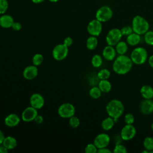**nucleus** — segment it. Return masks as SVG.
<instances>
[{
    "label": "nucleus",
    "mask_w": 153,
    "mask_h": 153,
    "mask_svg": "<svg viewBox=\"0 0 153 153\" xmlns=\"http://www.w3.org/2000/svg\"><path fill=\"white\" fill-rule=\"evenodd\" d=\"M143 39L145 42L150 46L153 45V30H148L143 35Z\"/></svg>",
    "instance_id": "nucleus-29"
},
{
    "label": "nucleus",
    "mask_w": 153,
    "mask_h": 153,
    "mask_svg": "<svg viewBox=\"0 0 153 153\" xmlns=\"http://www.w3.org/2000/svg\"><path fill=\"white\" fill-rule=\"evenodd\" d=\"M122 139L121 137V136L120 134L118 135V134H117L115 135L114 137V141L115 142V144H118V143H121L122 142Z\"/></svg>",
    "instance_id": "nucleus-42"
},
{
    "label": "nucleus",
    "mask_w": 153,
    "mask_h": 153,
    "mask_svg": "<svg viewBox=\"0 0 153 153\" xmlns=\"http://www.w3.org/2000/svg\"><path fill=\"white\" fill-rule=\"evenodd\" d=\"M8 2L7 0H0V14H5L8 8Z\"/></svg>",
    "instance_id": "nucleus-35"
},
{
    "label": "nucleus",
    "mask_w": 153,
    "mask_h": 153,
    "mask_svg": "<svg viewBox=\"0 0 153 153\" xmlns=\"http://www.w3.org/2000/svg\"><path fill=\"white\" fill-rule=\"evenodd\" d=\"M148 61L149 65L152 68H153V54L151 55V56L148 57Z\"/></svg>",
    "instance_id": "nucleus-44"
},
{
    "label": "nucleus",
    "mask_w": 153,
    "mask_h": 153,
    "mask_svg": "<svg viewBox=\"0 0 153 153\" xmlns=\"http://www.w3.org/2000/svg\"><path fill=\"white\" fill-rule=\"evenodd\" d=\"M102 29V23L96 19L90 21L87 26V30L88 33L90 35L95 36H98L100 35Z\"/></svg>",
    "instance_id": "nucleus-9"
},
{
    "label": "nucleus",
    "mask_w": 153,
    "mask_h": 153,
    "mask_svg": "<svg viewBox=\"0 0 153 153\" xmlns=\"http://www.w3.org/2000/svg\"><path fill=\"white\" fill-rule=\"evenodd\" d=\"M123 35L121 29L117 27L112 28L110 29L105 37V40L107 45L115 46L119 41H121Z\"/></svg>",
    "instance_id": "nucleus-6"
},
{
    "label": "nucleus",
    "mask_w": 153,
    "mask_h": 153,
    "mask_svg": "<svg viewBox=\"0 0 153 153\" xmlns=\"http://www.w3.org/2000/svg\"><path fill=\"white\" fill-rule=\"evenodd\" d=\"M140 112L145 115H149L153 112V100L152 99L143 100L139 105Z\"/></svg>",
    "instance_id": "nucleus-14"
},
{
    "label": "nucleus",
    "mask_w": 153,
    "mask_h": 153,
    "mask_svg": "<svg viewBox=\"0 0 153 153\" xmlns=\"http://www.w3.org/2000/svg\"><path fill=\"white\" fill-rule=\"evenodd\" d=\"M38 74L37 66L32 65L26 66L23 71V77L27 80H32L35 78Z\"/></svg>",
    "instance_id": "nucleus-15"
},
{
    "label": "nucleus",
    "mask_w": 153,
    "mask_h": 153,
    "mask_svg": "<svg viewBox=\"0 0 153 153\" xmlns=\"http://www.w3.org/2000/svg\"><path fill=\"white\" fill-rule=\"evenodd\" d=\"M151 130L153 131V122L151 123Z\"/></svg>",
    "instance_id": "nucleus-49"
},
{
    "label": "nucleus",
    "mask_w": 153,
    "mask_h": 153,
    "mask_svg": "<svg viewBox=\"0 0 153 153\" xmlns=\"http://www.w3.org/2000/svg\"><path fill=\"white\" fill-rule=\"evenodd\" d=\"M142 153H145V152H146V153H149V152L148 150L145 149L143 151H142Z\"/></svg>",
    "instance_id": "nucleus-47"
},
{
    "label": "nucleus",
    "mask_w": 153,
    "mask_h": 153,
    "mask_svg": "<svg viewBox=\"0 0 153 153\" xmlns=\"http://www.w3.org/2000/svg\"><path fill=\"white\" fill-rule=\"evenodd\" d=\"M72 43H73V39H72V38L71 37H70V36H67V37H66V38L64 39L63 42V44L64 45H65L66 46H67L68 47H70V46L72 44Z\"/></svg>",
    "instance_id": "nucleus-39"
},
{
    "label": "nucleus",
    "mask_w": 153,
    "mask_h": 153,
    "mask_svg": "<svg viewBox=\"0 0 153 153\" xmlns=\"http://www.w3.org/2000/svg\"><path fill=\"white\" fill-rule=\"evenodd\" d=\"M105 109L108 116L112 117L117 122L124 113V106L121 100L114 99L108 102Z\"/></svg>",
    "instance_id": "nucleus-2"
},
{
    "label": "nucleus",
    "mask_w": 153,
    "mask_h": 153,
    "mask_svg": "<svg viewBox=\"0 0 153 153\" xmlns=\"http://www.w3.org/2000/svg\"><path fill=\"white\" fill-rule=\"evenodd\" d=\"M111 152H112V151L110 149L108 148L107 147L99 148L97 149V153H111Z\"/></svg>",
    "instance_id": "nucleus-40"
},
{
    "label": "nucleus",
    "mask_w": 153,
    "mask_h": 153,
    "mask_svg": "<svg viewBox=\"0 0 153 153\" xmlns=\"http://www.w3.org/2000/svg\"><path fill=\"white\" fill-rule=\"evenodd\" d=\"M14 22L13 17L10 14L5 13L0 16V26L3 28L7 29L11 27Z\"/></svg>",
    "instance_id": "nucleus-18"
},
{
    "label": "nucleus",
    "mask_w": 153,
    "mask_h": 153,
    "mask_svg": "<svg viewBox=\"0 0 153 153\" xmlns=\"http://www.w3.org/2000/svg\"><path fill=\"white\" fill-rule=\"evenodd\" d=\"M113 16V11L108 5H103L98 8L96 12L95 17L102 23L109 21Z\"/></svg>",
    "instance_id": "nucleus-5"
},
{
    "label": "nucleus",
    "mask_w": 153,
    "mask_h": 153,
    "mask_svg": "<svg viewBox=\"0 0 153 153\" xmlns=\"http://www.w3.org/2000/svg\"><path fill=\"white\" fill-rule=\"evenodd\" d=\"M50 2H58L59 0H48Z\"/></svg>",
    "instance_id": "nucleus-48"
},
{
    "label": "nucleus",
    "mask_w": 153,
    "mask_h": 153,
    "mask_svg": "<svg viewBox=\"0 0 153 153\" xmlns=\"http://www.w3.org/2000/svg\"><path fill=\"white\" fill-rule=\"evenodd\" d=\"M102 91L98 86H92L88 91L89 96L94 99H99L102 96Z\"/></svg>",
    "instance_id": "nucleus-26"
},
{
    "label": "nucleus",
    "mask_w": 153,
    "mask_h": 153,
    "mask_svg": "<svg viewBox=\"0 0 153 153\" xmlns=\"http://www.w3.org/2000/svg\"><path fill=\"white\" fill-rule=\"evenodd\" d=\"M35 122L38 124H41L44 121V118L42 115L38 114L34 120Z\"/></svg>",
    "instance_id": "nucleus-41"
},
{
    "label": "nucleus",
    "mask_w": 153,
    "mask_h": 153,
    "mask_svg": "<svg viewBox=\"0 0 153 153\" xmlns=\"http://www.w3.org/2000/svg\"><path fill=\"white\" fill-rule=\"evenodd\" d=\"M141 41V35L135 32H132L126 37V42L128 45L136 46Z\"/></svg>",
    "instance_id": "nucleus-20"
},
{
    "label": "nucleus",
    "mask_w": 153,
    "mask_h": 153,
    "mask_svg": "<svg viewBox=\"0 0 153 153\" xmlns=\"http://www.w3.org/2000/svg\"><path fill=\"white\" fill-rule=\"evenodd\" d=\"M140 93L142 97L145 99L153 98V87L149 85H143L140 89Z\"/></svg>",
    "instance_id": "nucleus-19"
},
{
    "label": "nucleus",
    "mask_w": 153,
    "mask_h": 153,
    "mask_svg": "<svg viewBox=\"0 0 153 153\" xmlns=\"http://www.w3.org/2000/svg\"><path fill=\"white\" fill-rule=\"evenodd\" d=\"M8 152V149H7L2 144L0 145V153H7Z\"/></svg>",
    "instance_id": "nucleus-43"
},
{
    "label": "nucleus",
    "mask_w": 153,
    "mask_h": 153,
    "mask_svg": "<svg viewBox=\"0 0 153 153\" xmlns=\"http://www.w3.org/2000/svg\"><path fill=\"white\" fill-rule=\"evenodd\" d=\"M120 29H121V32L123 36H127L128 35H130V33H131L132 32H133V28H132L131 26H129V25L124 26Z\"/></svg>",
    "instance_id": "nucleus-37"
},
{
    "label": "nucleus",
    "mask_w": 153,
    "mask_h": 153,
    "mask_svg": "<svg viewBox=\"0 0 153 153\" xmlns=\"http://www.w3.org/2000/svg\"><path fill=\"white\" fill-rule=\"evenodd\" d=\"M44 60L43 56L40 53H36L32 57V63L36 66H38L42 64Z\"/></svg>",
    "instance_id": "nucleus-31"
},
{
    "label": "nucleus",
    "mask_w": 153,
    "mask_h": 153,
    "mask_svg": "<svg viewBox=\"0 0 153 153\" xmlns=\"http://www.w3.org/2000/svg\"><path fill=\"white\" fill-rule=\"evenodd\" d=\"M133 62L130 57L126 54L118 55L112 63V70L118 75H125L132 68Z\"/></svg>",
    "instance_id": "nucleus-1"
},
{
    "label": "nucleus",
    "mask_w": 153,
    "mask_h": 153,
    "mask_svg": "<svg viewBox=\"0 0 153 153\" xmlns=\"http://www.w3.org/2000/svg\"><path fill=\"white\" fill-rule=\"evenodd\" d=\"M130 57L133 64L141 65L144 64L148 59V51L142 47H137L132 50Z\"/></svg>",
    "instance_id": "nucleus-4"
},
{
    "label": "nucleus",
    "mask_w": 153,
    "mask_h": 153,
    "mask_svg": "<svg viewBox=\"0 0 153 153\" xmlns=\"http://www.w3.org/2000/svg\"><path fill=\"white\" fill-rule=\"evenodd\" d=\"M120 134L123 140H130L133 139L136 134V127L133 124H126L121 128Z\"/></svg>",
    "instance_id": "nucleus-10"
},
{
    "label": "nucleus",
    "mask_w": 153,
    "mask_h": 153,
    "mask_svg": "<svg viewBox=\"0 0 153 153\" xmlns=\"http://www.w3.org/2000/svg\"><path fill=\"white\" fill-rule=\"evenodd\" d=\"M144 149L148 150L149 152L153 150V137L151 136H146L143 142Z\"/></svg>",
    "instance_id": "nucleus-28"
},
{
    "label": "nucleus",
    "mask_w": 153,
    "mask_h": 153,
    "mask_svg": "<svg viewBox=\"0 0 153 153\" xmlns=\"http://www.w3.org/2000/svg\"><path fill=\"white\" fill-rule=\"evenodd\" d=\"M110 141L111 137L108 134L106 133H101L98 134L94 137L93 143L99 149L107 147L110 143Z\"/></svg>",
    "instance_id": "nucleus-11"
},
{
    "label": "nucleus",
    "mask_w": 153,
    "mask_h": 153,
    "mask_svg": "<svg viewBox=\"0 0 153 153\" xmlns=\"http://www.w3.org/2000/svg\"><path fill=\"white\" fill-rule=\"evenodd\" d=\"M91 63L94 68H97L100 67L103 63L102 57L97 54L93 55L91 59Z\"/></svg>",
    "instance_id": "nucleus-27"
},
{
    "label": "nucleus",
    "mask_w": 153,
    "mask_h": 153,
    "mask_svg": "<svg viewBox=\"0 0 153 153\" xmlns=\"http://www.w3.org/2000/svg\"><path fill=\"white\" fill-rule=\"evenodd\" d=\"M97 86L102 93H108L112 88V84L108 79H100Z\"/></svg>",
    "instance_id": "nucleus-24"
},
{
    "label": "nucleus",
    "mask_w": 153,
    "mask_h": 153,
    "mask_svg": "<svg viewBox=\"0 0 153 153\" xmlns=\"http://www.w3.org/2000/svg\"><path fill=\"white\" fill-rule=\"evenodd\" d=\"M98 45V39L97 36L90 35L86 40V47L89 50H94Z\"/></svg>",
    "instance_id": "nucleus-25"
},
{
    "label": "nucleus",
    "mask_w": 153,
    "mask_h": 153,
    "mask_svg": "<svg viewBox=\"0 0 153 153\" xmlns=\"http://www.w3.org/2000/svg\"><path fill=\"white\" fill-rule=\"evenodd\" d=\"M31 1L33 3L37 4H40V3L43 2L45 0H31Z\"/></svg>",
    "instance_id": "nucleus-46"
},
{
    "label": "nucleus",
    "mask_w": 153,
    "mask_h": 153,
    "mask_svg": "<svg viewBox=\"0 0 153 153\" xmlns=\"http://www.w3.org/2000/svg\"><path fill=\"white\" fill-rule=\"evenodd\" d=\"M21 118L20 117L14 113L8 114L4 119L5 126L9 127H14L17 126L20 122Z\"/></svg>",
    "instance_id": "nucleus-17"
},
{
    "label": "nucleus",
    "mask_w": 153,
    "mask_h": 153,
    "mask_svg": "<svg viewBox=\"0 0 153 153\" xmlns=\"http://www.w3.org/2000/svg\"><path fill=\"white\" fill-rule=\"evenodd\" d=\"M29 102L31 106L36 109H40L44 106L45 100L42 94L38 93H35L30 96Z\"/></svg>",
    "instance_id": "nucleus-13"
},
{
    "label": "nucleus",
    "mask_w": 153,
    "mask_h": 153,
    "mask_svg": "<svg viewBox=\"0 0 153 153\" xmlns=\"http://www.w3.org/2000/svg\"><path fill=\"white\" fill-rule=\"evenodd\" d=\"M134 116L131 113H127L125 114L124 117V123L127 124H133L134 122Z\"/></svg>",
    "instance_id": "nucleus-36"
},
{
    "label": "nucleus",
    "mask_w": 153,
    "mask_h": 153,
    "mask_svg": "<svg viewBox=\"0 0 153 153\" xmlns=\"http://www.w3.org/2000/svg\"><path fill=\"white\" fill-rule=\"evenodd\" d=\"M38 114V109L30 106L23 111L22 113V120L25 122H30L34 121Z\"/></svg>",
    "instance_id": "nucleus-12"
},
{
    "label": "nucleus",
    "mask_w": 153,
    "mask_h": 153,
    "mask_svg": "<svg viewBox=\"0 0 153 153\" xmlns=\"http://www.w3.org/2000/svg\"><path fill=\"white\" fill-rule=\"evenodd\" d=\"M69 124L72 128H76L80 124V120L78 117L73 115L69 118Z\"/></svg>",
    "instance_id": "nucleus-33"
},
{
    "label": "nucleus",
    "mask_w": 153,
    "mask_h": 153,
    "mask_svg": "<svg viewBox=\"0 0 153 153\" xmlns=\"http://www.w3.org/2000/svg\"><path fill=\"white\" fill-rule=\"evenodd\" d=\"M116 55L117 52L114 46L107 45L102 50V56L108 61L114 60L116 57Z\"/></svg>",
    "instance_id": "nucleus-16"
},
{
    "label": "nucleus",
    "mask_w": 153,
    "mask_h": 153,
    "mask_svg": "<svg viewBox=\"0 0 153 153\" xmlns=\"http://www.w3.org/2000/svg\"><path fill=\"white\" fill-rule=\"evenodd\" d=\"M58 115L63 118H69L75 114V108L71 103H63L57 109Z\"/></svg>",
    "instance_id": "nucleus-7"
},
{
    "label": "nucleus",
    "mask_w": 153,
    "mask_h": 153,
    "mask_svg": "<svg viewBox=\"0 0 153 153\" xmlns=\"http://www.w3.org/2000/svg\"><path fill=\"white\" fill-rule=\"evenodd\" d=\"M115 123V120L112 117L108 116L102 120L101 123V127L103 130L109 131L114 127Z\"/></svg>",
    "instance_id": "nucleus-22"
},
{
    "label": "nucleus",
    "mask_w": 153,
    "mask_h": 153,
    "mask_svg": "<svg viewBox=\"0 0 153 153\" xmlns=\"http://www.w3.org/2000/svg\"><path fill=\"white\" fill-rule=\"evenodd\" d=\"M112 152H114V153H127V149L124 145H123V144H121V143H120L115 145V146L113 149Z\"/></svg>",
    "instance_id": "nucleus-32"
},
{
    "label": "nucleus",
    "mask_w": 153,
    "mask_h": 153,
    "mask_svg": "<svg viewBox=\"0 0 153 153\" xmlns=\"http://www.w3.org/2000/svg\"><path fill=\"white\" fill-rule=\"evenodd\" d=\"M128 44L126 42V41H119L115 45V48L116 50V52L118 55H123L126 54V53L128 51Z\"/></svg>",
    "instance_id": "nucleus-23"
},
{
    "label": "nucleus",
    "mask_w": 153,
    "mask_h": 153,
    "mask_svg": "<svg viewBox=\"0 0 153 153\" xmlns=\"http://www.w3.org/2000/svg\"><path fill=\"white\" fill-rule=\"evenodd\" d=\"M2 144L8 150H11L17 146V141L14 137L8 136L5 137Z\"/></svg>",
    "instance_id": "nucleus-21"
},
{
    "label": "nucleus",
    "mask_w": 153,
    "mask_h": 153,
    "mask_svg": "<svg viewBox=\"0 0 153 153\" xmlns=\"http://www.w3.org/2000/svg\"><path fill=\"white\" fill-rule=\"evenodd\" d=\"M149 153H153V150H152L151 151H150V152Z\"/></svg>",
    "instance_id": "nucleus-50"
},
{
    "label": "nucleus",
    "mask_w": 153,
    "mask_h": 153,
    "mask_svg": "<svg viewBox=\"0 0 153 153\" xmlns=\"http://www.w3.org/2000/svg\"><path fill=\"white\" fill-rule=\"evenodd\" d=\"M69 48L63 44L56 45L52 50V56L54 59L57 61L64 60L68 56Z\"/></svg>",
    "instance_id": "nucleus-8"
},
{
    "label": "nucleus",
    "mask_w": 153,
    "mask_h": 153,
    "mask_svg": "<svg viewBox=\"0 0 153 153\" xmlns=\"http://www.w3.org/2000/svg\"><path fill=\"white\" fill-rule=\"evenodd\" d=\"M22 27V24L19 22H14V23L12 25L11 28L16 31H19L20 30Z\"/></svg>",
    "instance_id": "nucleus-38"
},
{
    "label": "nucleus",
    "mask_w": 153,
    "mask_h": 153,
    "mask_svg": "<svg viewBox=\"0 0 153 153\" xmlns=\"http://www.w3.org/2000/svg\"><path fill=\"white\" fill-rule=\"evenodd\" d=\"M97 76L99 79H108L111 76V72L109 69L103 68L98 72Z\"/></svg>",
    "instance_id": "nucleus-30"
},
{
    "label": "nucleus",
    "mask_w": 153,
    "mask_h": 153,
    "mask_svg": "<svg viewBox=\"0 0 153 153\" xmlns=\"http://www.w3.org/2000/svg\"><path fill=\"white\" fill-rule=\"evenodd\" d=\"M5 136H4V133L0 130V145H1L2 143V142L5 138Z\"/></svg>",
    "instance_id": "nucleus-45"
},
{
    "label": "nucleus",
    "mask_w": 153,
    "mask_h": 153,
    "mask_svg": "<svg viewBox=\"0 0 153 153\" xmlns=\"http://www.w3.org/2000/svg\"><path fill=\"white\" fill-rule=\"evenodd\" d=\"M98 148L94 144V143H90L86 145L84 151L86 153H97Z\"/></svg>",
    "instance_id": "nucleus-34"
},
{
    "label": "nucleus",
    "mask_w": 153,
    "mask_h": 153,
    "mask_svg": "<svg viewBox=\"0 0 153 153\" xmlns=\"http://www.w3.org/2000/svg\"><path fill=\"white\" fill-rule=\"evenodd\" d=\"M131 27L134 32L142 35L149 29V23L143 17L136 15L132 19Z\"/></svg>",
    "instance_id": "nucleus-3"
}]
</instances>
